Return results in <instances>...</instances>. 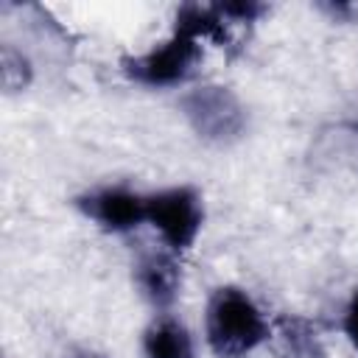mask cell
Wrapping results in <instances>:
<instances>
[{"mask_svg": "<svg viewBox=\"0 0 358 358\" xmlns=\"http://www.w3.org/2000/svg\"><path fill=\"white\" fill-rule=\"evenodd\" d=\"M204 338L215 358H246L271 338V324L249 291L218 285L204 305Z\"/></svg>", "mask_w": 358, "mask_h": 358, "instance_id": "1", "label": "cell"}, {"mask_svg": "<svg viewBox=\"0 0 358 358\" xmlns=\"http://www.w3.org/2000/svg\"><path fill=\"white\" fill-rule=\"evenodd\" d=\"M145 224L154 229L162 249L182 257L201 235L204 199L193 185H171L145 193Z\"/></svg>", "mask_w": 358, "mask_h": 358, "instance_id": "2", "label": "cell"}, {"mask_svg": "<svg viewBox=\"0 0 358 358\" xmlns=\"http://www.w3.org/2000/svg\"><path fill=\"white\" fill-rule=\"evenodd\" d=\"M179 109L190 129L207 143H232L246 131V106L221 84H201L179 98Z\"/></svg>", "mask_w": 358, "mask_h": 358, "instance_id": "3", "label": "cell"}, {"mask_svg": "<svg viewBox=\"0 0 358 358\" xmlns=\"http://www.w3.org/2000/svg\"><path fill=\"white\" fill-rule=\"evenodd\" d=\"M201 59V42L179 28L151 50L123 59V73L143 87H179L185 84Z\"/></svg>", "mask_w": 358, "mask_h": 358, "instance_id": "4", "label": "cell"}, {"mask_svg": "<svg viewBox=\"0 0 358 358\" xmlns=\"http://www.w3.org/2000/svg\"><path fill=\"white\" fill-rule=\"evenodd\" d=\"M76 210L109 235H129L145 224V193L129 185L90 187L73 199Z\"/></svg>", "mask_w": 358, "mask_h": 358, "instance_id": "5", "label": "cell"}, {"mask_svg": "<svg viewBox=\"0 0 358 358\" xmlns=\"http://www.w3.org/2000/svg\"><path fill=\"white\" fill-rule=\"evenodd\" d=\"M134 285L145 302H151L159 313H168V308L176 302L179 288H182L179 255L168 249L143 255L134 263Z\"/></svg>", "mask_w": 358, "mask_h": 358, "instance_id": "6", "label": "cell"}, {"mask_svg": "<svg viewBox=\"0 0 358 358\" xmlns=\"http://www.w3.org/2000/svg\"><path fill=\"white\" fill-rule=\"evenodd\" d=\"M143 358H196V341L185 322L171 313H157L140 338Z\"/></svg>", "mask_w": 358, "mask_h": 358, "instance_id": "7", "label": "cell"}, {"mask_svg": "<svg viewBox=\"0 0 358 358\" xmlns=\"http://www.w3.org/2000/svg\"><path fill=\"white\" fill-rule=\"evenodd\" d=\"M277 336H280V358H324L319 333L305 319H282Z\"/></svg>", "mask_w": 358, "mask_h": 358, "instance_id": "8", "label": "cell"}, {"mask_svg": "<svg viewBox=\"0 0 358 358\" xmlns=\"http://www.w3.org/2000/svg\"><path fill=\"white\" fill-rule=\"evenodd\" d=\"M0 62H3V87H6L8 92L28 87V81H31V64L25 62L22 53H17V50H11V48L6 45Z\"/></svg>", "mask_w": 358, "mask_h": 358, "instance_id": "9", "label": "cell"}, {"mask_svg": "<svg viewBox=\"0 0 358 358\" xmlns=\"http://www.w3.org/2000/svg\"><path fill=\"white\" fill-rule=\"evenodd\" d=\"M341 330L350 341V347L358 352V288L352 291L347 308H344V316H341Z\"/></svg>", "mask_w": 358, "mask_h": 358, "instance_id": "10", "label": "cell"}, {"mask_svg": "<svg viewBox=\"0 0 358 358\" xmlns=\"http://www.w3.org/2000/svg\"><path fill=\"white\" fill-rule=\"evenodd\" d=\"M78 358H101V355H95V352H84V355H78Z\"/></svg>", "mask_w": 358, "mask_h": 358, "instance_id": "11", "label": "cell"}]
</instances>
